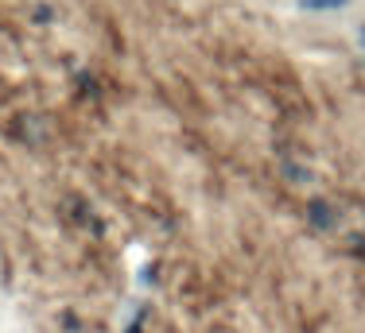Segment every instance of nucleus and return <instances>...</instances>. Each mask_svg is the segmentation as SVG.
<instances>
[{
	"label": "nucleus",
	"mask_w": 365,
	"mask_h": 333,
	"mask_svg": "<svg viewBox=\"0 0 365 333\" xmlns=\"http://www.w3.org/2000/svg\"><path fill=\"white\" fill-rule=\"evenodd\" d=\"M307 12H338V8H346L350 0H300Z\"/></svg>",
	"instance_id": "1"
},
{
	"label": "nucleus",
	"mask_w": 365,
	"mask_h": 333,
	"mask_svg": "<svg viewBox=\"0 0 365 333\" xmlns=\"http://www.w3.org/2000/svg\"><path fill=\"white\" fill-rule=\"evenodd\" d=\"M358 47L365 51V23H361V31H358Z\"/></svg>",
	"instance_id": "2"
}]
</instances>
